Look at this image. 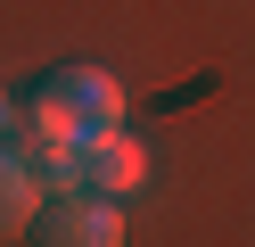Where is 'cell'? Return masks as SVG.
Returning a JSON list of instances; mask_svg holds the SVG:
<instances>
[{
  "mask_svg": "<svg viewBox=\"0 0 255 247\" xmlns=\"http://www.w3.org/2000/svg\"><path fill=\"white\" fill-rule=\"evenodd\" d=\"M33 247H124V214L116 198H91V190H66V198H41L33 223Z\"/></svg>",
  "mask_w": 255,
  "mask_h": 247,
  "instance_id": "obj_1",
  "label": "cell"
},
{
  "mask_svg": "<svg viewBox=\"0 0 255 247\" xmlns=\"http://www.w3.org/2000/svg\"><path fill=\"white\" fill-rule=\"evenodd\" d=\"M41 214V181H33V165L17 157V148L0 140V239H8V231H25Z\"/></svg>",
  "mask_w": 255,
  "mask_h": 247,
  "instance_id": "obj_4",
  "label": "cell"
},
{
  "mask_svg": "<svg viewBox=\"0 0 255 247\" xmlns=\"http://www.w3.org/2000/svg\"><path fill=\"white\" fill-rule=\"evenodd\" d=\"M50 99L74 115V132H83V140H91V132H116V124H124V91L99 74V66H58V74H50Z\"/></svg>",
  "mask_w": 255,
  "mask_h": 247,
  "instance_id": "obj_3",
  "label": "cell"
},
{
  "mask_svg": "<svg viewBox=\"0 0 255 247\" xmlns=\"http://www.w3.org/2000/svg\"><path fill=\"white\" fill-rule=\"evenodd\" d=\"M8 115H17V99H8V91H0V140H8Z\"/></svg>",
  "mask_w": 255,
  "mask_h": 247,
  "instance_id": "obj_5",
  "label": "cell"
},
{
  "mask_svg": "<svg viewBox=\"0 0 255 247\" xmlns=\"http://www.w3.org/2000/svg\"><path fill=\"white\" fill-rule=\"evenodd\" d=\"M74 181L91 198H132L148 181V148L132 132H91V140H74Z\"/></svg>",
  "mask_w": 255,
  "mask_h": 247,
  "instance_id": "obj_2",
  "label": "cell"
}]
</instances>
